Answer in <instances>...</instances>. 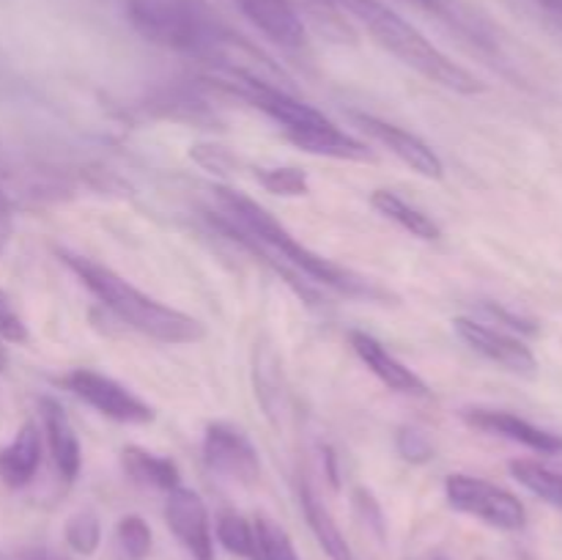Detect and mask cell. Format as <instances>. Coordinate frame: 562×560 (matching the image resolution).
<instances>
[{"instance_id":"1","label":"cell","mask_w":562,"mask_h":560,"mask_svg":"<svg viewBox=\"0 0 562 560\" xmlns=\"http://www.w3.org/2000/svg\"><path fill=\"white\" fill-rule=\"evenodd\" d=\"M126 20L146 42L190 55L217 75L245 69L256 55V44L236 33L206 0H126Z\"/></svg>"},{"instance_id":"2","label":"cell","mask_w":562,"mask_h":560,"mask_svg":"<svg viewBox=\"0 0 562 560\" xmlns=\"http://www.w3.org/2000/svg\"><path fill=\"white\" fill-rule=\"evenodd\" d=\"M217 198L225 212H228V223H220L217 220L223 234L241 239L245 247L261 253L263 261H269L278 272H283L285 280L302 296H313V291L305 283H300V275L316 280V283L329 285V289L346 291V294H366L368 291L366 280L355 278L349 269L327 261L324 256L313 253L311 247L302 245L300 239H294V234L285 225H280L267 209L258 206L245 192L220 187Z\"/></svg>"},{"instance_id":"3","label":"cell","mask_w":562,"mask_h":560,"mask_svg":"<svg viewBox=\"0 0 562 560\" xmlns=\"http://www.w3.org/2000/svg\"><path fill=\"white\" fill-rule=\"evenodd\" d=\"M58 258L110 313H115L126 327L137 329L146 338L159 340V344H195L206 335V327L195 316L143 294L104 264L69 250H58Z\"/></svg>"},{"instance_id":"4","label":"cell","mask_w":562,"mask_h":560,"mask_svg":"<svg viewBox=\"0 0 562 560\" xmlns=\"http://www.w3.org/2000/svg\"><path fill=\"white\" fill-rule=\"evenodd\" d=\"M212 82H217L223 91L236 93V97H241L245 102H250L252 108L267 113L272 121H278V124L283 126L285 137H289L294 146H300L302 152L333 159H360V163L373 157V154L368 152L366 143H360L357 137H351L349 132L340 130L335 121H329L327 115L318 113L316 108L305 104L302 99L291 97L283 86L256 80V77L220 75H214Z\"/></svg>"},{"instance_id":"5","label":"cell","mask_w":562,"mask_h":560,"mask_svg":"<svg viewBox=\"0 0 562 560\" xmlns=\"http://www.w3.org/2000/svg\"><path fill=\"white\" fill-rule=\"evenodd\" d=\"M335 3L344 11H349L371 33L379 47L393 53L401 64L415 69L426 80L437 82V86L448 88V91L467 93V97L481 93L486 88L470 69L456 64L426 33L417 31L409 20H404L398 11H393L382 0H335Z\"/></svg>"},{"instance_id":"6","label":"cell","mask_w":562,"mask_h":560,"mask_svg":"<svg viewBox=\"0 0 562 560\" xmlns=\"http://www.w3.org/2000/svg\"><path fill=\"white\" fill-rule=\"evenodd\" d=\"M445 494L456 511L475 516V519L486 522L497 530H521L527 525V511L521 500L510 494L508 489L483 481V478L461 475V472L450 475L445 481Z\"/></svg>"},{"instance_id":"7","label":"cell","mask_w":562,"mask_h":560,"mask_svg":"<svg viewBox=\"0 0 562 560\" xmlns=\"http://www.w3.org/2000/svg\"><path fill=\"white\" fill-rule=\"evenodd\" d=\"M64 384L77 399L86 401L88 406H93L99 415L110 417V421L132 423V426H143V423L154 421L151 406L140 395L132 393L130 388L115 382L113 377H104V373L91 371V368H77L64 379Z\"/></svg>"},{"instance_id":"8","label":"cell","mask_w":562,"mask_h":560,"mask_svg":"<svg viewBox=\"0 0 562 560\" xmlns=\"http://www.w3.org/2000/svg\"><path fill=\"white\" fill-rule=\"evenodd\" d=\"M203 459H206L209 470L236 483H256L261 475L258 450L252 448L247 434L231 423H212L206 428Z\"/></svg>"},{"instance_id":"9","label":"cell","mask_w":562,"mask_h":560,"mask_svg":"<svg viewBox=\"0 0 562 560\" xmlns=\"http://www.w3.org/2000/svg\"><path fill=\"white\" fill-rule=\"evenodd\" d=\"M165 522L192 558L214 560L212 522H209V508L201 494L187 486L170 489L168 503H165Z\"/></svg>"},{"instance_id":"10","label":"cell","mask_w":562,"mask_h":560,"mask_svg":"<svg viewBox=\"0 0 562 560\" xmlns=\"http://www.w3.org/2000/svg\"><path fill=\"white\" fill-rule=\"evenodd\" d=\"M351 119H355V124L360 126L371 141H376L379 146H384L390 154H395V157H398L406 168L415 170V173L426 176V179H442L445 176L442 157H439L423 137L412 135L404 126H395L371 113H351Z\"/></svg>"},{"instance_id":"11","label":"cell","mask_w":562,"mask_h":560,"mask_svg":"<svg viewBox=\"0 0 562 560\" xmlns=\"http://www.w3.org/2000/svg\"><path fill=\"white\" fill-rule=\"evenodd\" d=\"M459 338L470 346L472 351L483 355L486 360L497 362L505 371L521 373V377H532L538 368L536 355H532L530 346L525 340L514 338L508 333H499V329L488 327V324L475 322V318H456L453 322Z\"/></svg>"},{"instance_id":"12","label":"cell","mask_w":562,"mask_h":560,"mask_svg":"<svg viewBox=\"0 0 562 560\" xmlns=\"http://www.w3.org/2000/svg\"><path fill=\"white\" fill-rule=\"evenodd\" d=\"M464 421L472 428H481V432L497 434V437L510 439V443H519L525 448L538 450V453H562V437L547 428L536 426V423L525 421V417L514 415L508 410H467Z\"/></svg>"},{"instance_id":"13","label":"cell","mask_w":562,"mask_h":560,"mask_svg":"<svg viewBox=\"0 0 562 560\" xmlns=\"http://www.w3.org/2000/svg\"><path fill=\"white\" fill-rule=\"evenodd\" d=\"M241 14L269 38L285 49L305 47V22L291 0H234Z\"/></svg>"},{"instance_id":"14","label":"cell","mask_w":562,"mask_h":560,"mask_svg":"<svg viewBox=\"0 0 562 560\" xmlns=\"http://www.w3.org/2000/svg\"><path fill=\"white\" fill-rule=\"evenodd\" d=\"M349 344L351 349H355V355L362 360V366H366L368 371L384 384V388L395 390V393L428 395L426 382H423L412 368H406L398 357L390 355V351L384 349L373 335L360 333V329H351Z\"/></svg>"},{"instance_id":"15","label":"cell","mask_w":562,"mask_h":560,"mask_svg":"<svg viewBox=\"0 0 562 560\" xmlns=\"http://www.w3.org/2000/svg\"><path fill=\"white\" fill-rule=\"evenodd\" d=\"M38 412H42L44 434H47L49 453H53L55 467H58L60 478L71 483L80 475L82 464L80 439H77L75 426H71L69 415H66V410L55 399L38 401Z\"/></svg>"},{"instance_id":"16","label":"cell","mask_w":562,"mask_h":560,"mask_svg":"<svg viewBox=\"0 0 562 560\" xmlns=\"http://www.w3.org/2000/svg\"><path fill=\"white\" fill-rule=\"evenodd\" d=\"M42 464V432L33 421L22 423L16 437L0 450V481L11 489H22L33 481Z\"/></svg>"},{"instance_id":"17","label":"cell","mask_w":562,"mask_h":560,"mask_svg":"<svg viewBox=\"0 0 562 560\" xmlns=\"http://www.w3.org/2000/svg\"><path fill=\"white\" fill-rule=\"evenodd\" d=\"M302 511H305V519L307 525H311L313 536H316V541L322 544V549L327 552L329 560H355V552H351L349 541H346V536L340 533L338 522L333 519V514H329L327 505L318 500V494L313 492L311 483H302Z\"/></svg>"},{"instance_id":"18","label":"cell","mask_w":562,"mask_h":560,"mask_svg":"<svg viewBox=\"0 0 562 560\" xmlns=\"http://www.w3.org/2000/svg\"><path fill=\"white\" fill-rule=\"evenodd\" d=\"M371 203L379 214H384L387 220H393L395 225H401L406 234L417 236V239H439V234H442V231H439V225L434 223L426 212H420V209L412 206L409 201H404L398 192L376 190L371 195Z\"/></svg>"},{"instance_id":"19","label":"cell","mask_w":562,"mask_h":560,"mask_svg":"<svg viewBox=\"0 0 562 560\" xmlns=\"http://www.w3.org/2000/svg\"><path fill=\"white\" fill-rule=\"evenodd\" d=\"M121 459H124L126 472H130L135 481L165 489V492L181 486L179 467H176V461L168 459V456H159L146 448H137V445H130V448H124Z\"/></svg>"},{"instance_id":"20","label":"cell","mask_w":562,"mask_h":560,"mask_svg":"<svg viewBox=\"0 0 562 560\" xmlns=\"http://www.w3.org/2000/svg\"><path fill=\"white\" fill-rule=\"evenodd\" d=\"M404 3L417 5V9L428 11V14H434V16H439V20L450 22V25L459 27L461 33L472 36V42L486 44V47H492V44H494L492 31L483 25L481 16L472 14V11L467 9V5H461L459 0H404Z\"/></svg>"},{"instance_id":"21","label":"cell","mask_w":562,"mask_h":560,"mask_svg":"<svg viewBox=\"0 0 562 560\" xmlns=\"http://www.w3.org/2000/svg\"><path fill=\"white\" fill-rule=\"evenodd\" d=\"M510 475L521 483L525 489H530L536 497H541L543 503L554 505L562 511V475L560 472L549 470L541 461L532 459H516L510 461Z\"/></svg>"},{"instance_id":"22","label":"cell","mask_w":562,"mask_h":560,"mask_svg":"<svg viewBox=\"0 0 562 560\" xmlns=\"http://www.w3.org/2000/svg\"><path fill=\"white\" fill-rule=\"evenodd\" d=\"M217 538L231 555H239L245 560H258L256 522L245 519L236 511H223L217 516Z\"/></svg>"},{"instance_id":"23","label":"cell","mask_w":562,"mask_h":560,"mask_svg":"<svg viewBox=\"0 0 562 560\" xmlns=\"http://www.w3.org/2000/svg\"><path fill=\"white\" fill-rule=\"evenodd\" d=\"M64 538L71 547V552L93 555L99 549V541H102V525H99V516L93 511H77L75 516H69L64 527Z\"/></svg>"},{"instance_id":"24","label":"cell","mask_w":562,"mask_h":560,"mask_svg":"<svg viewBox=\"0 0 562 560\" xmlns=\"http://www.w3.org/2000/svg\"><path fill=\"white\" fill-rule=\"evenodd\" d=\"M252 522H256L258 536V560H300L289 533L278 522L267 519V516H258Z\"/></svg>"},{"instance_id":"25","label":"cell","mask_w":562,"mask_h":560,"mask_svg":"<svg viewBox=\"0 0 562 560\" xmlns=\"http://www.w3.org/2000/svg\"><path fill=\"white\" fill-rule=\"evenodd\" d=\"M115 541L126 560H146L151 552V527L140 516H124L115 527Z\"/></svg>"},{"instance_id":"26","label":"cell","mask_w":562,"mask_h":560,"mask_svg":"<svg viewBox=\"0 0 562 560\" xmlns=\"http://www.w3.org/2000/svg\"><path fill=\"white\" fill-rule=\"evenodd\" d=\"M261 184L267 187L269 192L283 198H300L311 192V184H307V176L302 173L300 168H263L258 173Z\"/></svg>"},{"instance_id":"27","label":"cell","mask_w":562,"mask_h":560,"mask_svg":"<svg viewBox=\"0 0 562 560\" xmlns=\"http://www.w3.org/2000/svg\"><path fill=\"white\" fill-rule=\"evenodd\" d=\"M0 340L5 344H25L27 340V327L20 318V313L11 305L9 294L0 289Z\"/></svg>"},{"instance_id":"28","label":"cell","mask_w":562,"mask_h":560,"mask_svg":"<svg viewBox=\"0 0 562 560\" xmlns=\"http://www.w3.org/2000/svg\"><path fill=\"white\" fill-rule=\"evenodd\" d=\"M11 236V201L5 198V192L0 190V253L9 245Z\"/></svg>"},{"instance_id":"29","label":"cell","mask_w":562,"mask_h":560,"mask_svg":"<svg viewBox=\"0 0 562 560\" xmlns=\"http://www.w3.org/2000/svg\"><path fill=\"white\" fill-rule=\"evenodd\" d=\"M20 560H69V558H64V555L53 552V549H31V552L22 555Z\"/></svg>"},{"instance_id":"30","label":"cell","mask_w":562,"mask_h":560,"mask_svg":"<svg viewBox=\"0 0 562 560\" xmlns=\"http://www.w3.org/2000/svg\"><path fill=\"white\" fill-rule=\"evenodd\" d=\"M543 5H547V9H552V11H558V14H562V0H541Z\"/></svg>"},{"instance_id":"31","label":"cell","mask_w":562,"mask_h":560,"mask_svg":"<svg viewBox=\"0 0 562 560\" xmlns=\"http://www.w3.org/2000/svg\"><path fill=\"white\" fill-rule=\"evenodd\" d=\"M5 340H0V371H3V368H5Z\"/></svg>"},{"instance_id":"32","label":"cell","mask_w":562,"mask_h":560,"mask_svg":"<svg viewBox=\"0 0 562 560\" xmlns=\"http://www.w3.org/2000/svg\"><path fill=\"white\" fill-rule=\"evenodd\" d=\"M434 560H448V558H442V555H439V558H434Z\"/></svg>"}]
</instances>
